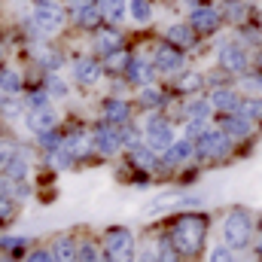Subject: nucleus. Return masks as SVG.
Instances as JSON below:
<instances>
[{"label": "nucleus", "instance_id": "1", "mask_svg": "<svg viewBox=\"0 0 262 262\" xmlns=\"http://www.w3.org/2000/svg\"><path fill=\"white\" fill-rule=\"evenodd\" d=\"M207 235H210V216L204 210H183L168 223V244L183 256V259H198L207 247Z\"/></svg>", "mask_w": 262, "mask_h": 262}, {"label": "nucleus", "instance_id": "2", "mask_svg": "<svg viewBox=\"0 0 262 262\" xmlns=\"http://www.w3.org/2000/svg\"><path fill=\"white\" fill-rule=\"evenodd\" d=\"M223 247H229L235 256L250 250L253 238H256V223H253V213L247 207H232L226 216H223Z\"/></svg>", "mask_w": 262, "mask_h": 262}, {"label": "nucleus", "instance_id": "3", "mask_svg": "<svg viewBox=\"0 0 262 262\" xmlns=\"http://www.w3.org/2000/svg\"><path fill=\"white\" fill-rule=\"evenodd\" d=\"M104 262H134L137 259V238L128 226H110L101 238Z\"/></svg>", "mask_w": 262, "mask_h": 262}, {"label": "nucleus", "instance_id": "4", "mask_svg": "<svg viewBox=\"0 0 262 262\" xmlns=\"http://www.w3.org/2000/svg\"><path fill=\"white\" fill-rule=\"evenodd\" d=\"M192 146H195V156H201V159H223V156H229L232 140L223 131H201Z\"/></svg>", "mask_w": 262, "mask_h": 262}, {"label": "nucleus", "instance_id": "5", "mask_svg": "<svg viewBox=\"0 0 262 262\" xmlns=\"http://www.w3.org/2000/svg\"><path fill=\"white\" fill-rule=\"evenodd\" d=\"M143 137H146V149H149V152H165V149L174 143V131H171V125H168L162 116H152V119L146 122Z\"/></svg>", "mask_w": 262, "mask_h": 262}, {"label": "nucleus", "instance_id": "6", "mask_svg": "<svg viewBox=\"0 0 262 262\" xmlns=\"http://www.w3.org/2000/svg\"><path fill=\"white\" fill-rule=\"evenodd\" d=\"M34 21L43 28V31H58L61 25H64V9L55 3V0H49V3H37L34 6Z\"/></svg>", "mask_w": 262, "mask_h": 262}, {"label": "nucleus", "instance_id": "7", "mask_svg": "<svg viewBox=\"0 0 262 262\" xmlns=\"http://www.w3.org/2000/svg\"><path fill=\"white\" fill-rule=\"evenodd\" d=\"M92 146L101 156H116L119 146H122V137H119V131L110 128V125H98V128L92 131Z\"/></svg>", "mask_w": 262, "mask_h": 262}, {"label": "nucleus", "instance_id": "8", "mask_svg": "<svg viewBox=\"0 0 262 262\" xmlns=\"http://www.w3.org/2000/svg\"><path fill=\"white\" fill-rule=\"evenodd\" d=\"M76 238L70 235V232H61V235H55L52 241H49V256L52 262H76Z\"/></svg>", "mask_w": 262, "mask_h": 262}, {"label": "nucleus", "instance_id": "9", "mask_svg": "<svg viewBox=\"0 0 262 262\" xmlns=\"http://www.w3.org/2000/svg\"><path fill=\"white\" fill-rule=\"evenodd\" d=\"M220 67L223 70H232V73H241L247 67V52L241 43H223L220 46Z\"/></svg>", "mask_w": 262, "mask_h": 262}, {"label": "nucleus", "instance_id": "10", "mask_svg": "<svg viewBox=\"0 0 262 262\" xmlns=\"http://www.w3.org/2000/svg\"><path fill=\"white\" fill-rule=\"evenodd\" d=\"M189 28L198 34H213L220 28V12L213 6H195L192 15H189Z\"/></svg>", "mask_w": 262, "mask_h": 262}, {"label": "nucleus", "instance_id": "11", "mask_svg": "<svg viewBox=\"0 0 262 262\" xmlns=\"http://www.w3.org/2000/svg\"><path fill=\"white\" fill-rule=\"evenodd\" d=\"M183 67V52L174 49L171 43H162L156 49V61H152V70H162V73H174Z\"/></svg>", "mask_w": 262, "mask_h": 262}, {"label": "nucleus", "instance_id": "12", "mask_svg": "<svg viewBox=\"0 0 262 262\" xmlns=\"http://www.w3.org/2000/svg\"><path fill=\"white\" fill-rule=\"evenodd\" d=\"M25 122H28V128L40 137V134H46V131H55V125H58V113L49 110V107H43V110H31Z\"/></svg>", "mask_w": 262, "mask_h": 262}, {"label": "nucleus", "instance_id": "13", "mask_svg": "<svg viewBox=\"0 0 262 262\" xmlns=\"http://www.w3.org/2000/svg\"><path fill=\"white\" fill-rule=\"evenodd\" d=\"M192 156H195V146H192L189 137H183V140H174V143L165 149V165H168V168H177V165L189 162Z\"/></svg>", "mask_w": 262, "mask_h": 262}, {"label": "nucleus", "instance_id": "14", "mask_svg": "<svg viewBox=\"0 0 262 262\" xmlns=\"http://www.w3.org/2000/svg\"><path fill=\"white\" fill-rule=\"evenodd\" d=\"M28 250H31V238L28 235H0V253H6L12 259H21Z\"/></svg>", "mask_w": 262, "mask_h": 262}, {"label": "nucleus", "instance_id": "15", "mask_svg": "<svg viewBox=\"0 0 262 262\" xmlns=\"http://www.w3.org/2000/svg\"><path fill=\"white\" fill-rule=\"evenodd\" d=\"M73 76H76V82H82V85H95V82L101 79V64H98L95 58H76Z\"/></svg>", "mask_w": 262, "mask_h": 262}, {"label": "nucleus", "instance_id": "16", "mask_svg": "<svg viewBox=\"0 0 262 262\" xmlns=\"http://www.w3.org/2000/svg\"><path fill=\"white\" fill-rule=\"evenodd\" d=\"M207 104H210V110L216 107V110H223V113H238V107H241V101H238V95H235L232 89H216Z\"/></svg>", "mask_w": 262, "mask_h": 262}, {"label": "nucleus", "instance_id": "17", "mask_svg": "<svg viewBox=\"0 0 262 262\" xmlns=\"http://www.w3.org/2000/svg\"><path fill=\"white\" fill-rule=\"evenodd\" d=\"M64 149L73 156V159H85L89 149H92V140H89L85 131H70V134L64 137Z\"/></svg>", "mask_w": 262, "mask_h": 262}, {"label": "nucleus", "instance_id": "18", "mask_svg": "<svg viewBox=\"0 0 262 262\" xmlns=\"http://www.w3.org/2000/svg\"><path fill=\"white\" fill-rule=\"evenodd\" d=\"M223 134L232 140V137H247L250 134V122L244 119V116H238V113H229L226 119H223Z\"/></svg>", "mask_w": 262, "mask_h": 262}, {"label": "nucleus", "instance_id": "19", "mask_svg": "<svg viewBox=\"0 0 262 262\" xmlns=\"http://www.w3.org/2000/svg\"><path fill=\"white\" fill-rule=\"evenodd\" d=\"M76 262H104V253H101V244L95 238H82L76 244Z\"/></svg>", "mask_w": 262, "mask_h": 262}, {"label": "nucleus", "instance_id": "20", "mask_svg": "<svg viewBox=\"0 0 262 262\" xmlns=\"http://www.w3.org/2000/svg\"><path fill=\"white\" fill-rule=\"evenodd\" d=\"M128 152H131V162H134L137 168H143V171H156V168H159V159H156V152H149L146 146L134 143V146H128Z\"/></svg>", "mask_w": 262, "mask_h": 262}, {"label": "nucleus", "instance_id": "21", "mask_svg": "<svg viewBox=\"0 0 262 262\" xmlns=\"http://www.w3.org/2000/svg\"><path fill=\"white\" fill-rule=\"evenodd\" d=\"M128 79H131V82L146 85V82L152 79V64H149V61H143V58H131V61H128Z\"/></svg>", "mask_w": 262, "mask_h": 262}, {"label": "nucleus", "instance_id": "22", "mask_svg": "<svg viewBox=\"0 0 262 262\" xmlns=\"http://www.w3.org/2000/svg\"><path fill=\"white\" fill-rule=\"evenodd\" d=\"M168 40H171L174 49H183V46H192V43H195V34H192L189 25H174V28L168 31Z\"/></svg>", "mask_w": 262, "mask_h": 262}, {"label": "nucleus", "instance_id": "23", "mask_svg": "<svg viewBox=\"0 0 262 262\" xmlns=\"http://www.w3.org/2000/svg\"><path fill=\"white\" fill-rule=\"evenodd\" d=\"M125 9H128L125 0H98V12H101L104 18H110V21H119V18L125 15Z\"/></svg>", "mask_w": 262, "mask_h": 262}, {"label": "nucleus", "instance_id": "24", "mask_svg": "<svg viewBox=\"0 0 262 262\" xmlns=\"http://www.w3.org/2000/svg\"><path fill=\"white\" fill-rule=\"evenodd\" d=\"M104 119L107 122H125L128 119V104L125 101H107L104 104Z\"/></svg>", "mask_w": 262, "mask_h": 262}, {"label": "nucleus", "instance_id": "25", "mask_svg": "<svg viewBox=\"0 0 262 262\" xmlns=\"http://www.w3.org/2000/svg\"><path fill=\"white\" fill-rule=\"evenodd\" d=\"M156 262H186L171 244H168V238L162 235L159 241H156Z\"/></svg>", "mask_w": 262, "mask_h": 262}, {"label": "nucleus", "instance_id": "26", "mask_svg": "<svg viewBox=\"0 0 262 262\" xmlns=\"http://www.w3.org/2000/svg\"><path fill=\"white\" fill-rule=\"evenodd\" d=\"M207 116H210V104H207V101H192V104L186 107V119L195 122V125H204Z\"/></svg>", "mask_w": 262, "mask_h": 262}, {"label": "nucleus", "instance_id": "27", "mask_svg": "<svg viewBox=\"0 0 262 262\" xmlns=\"http://www.w3.org/2000/svg\"><path fill=\"white\" fill-rule=\"evenodd\" d=\"M128 12H131V18H134L137 25H146V21L152 18V6H149V0H131Z\"/></svg>", "mask_w": 262, "mask_h": 262}, {"label": "nucleus", "instance_id": "28", "mask_svg": "<svg viewBox=\"0 0 262 262\" xmlns=\"http://www.w3.org/2000/svg\"><path fill=\"white\" fill-rule=\"evenodd\" d=\"M98 49H101V52H107V55H113V52H119V49H122V37H119L116 31H107V34H101V37H98Z\"/></svg>", "mask_w": 262, "mask_h": 262}, {"label": "nucleus", "instance_id": "29", "mask_svg": "<svg viewBox=\"0 0 262 262\" xmlns=\"http://www.w3.org/2000/svg\"><path fill=\"white\" fill-rule=\"evenodd\" d=\"M0 89H3L6 95L21 92V76H18L15 70H0Z\"/></svg>", "mask_w": 262, "mask_h": 262}, {"label": "nucleus", "instance_id": "30", "mask_svg": "<svg viewBox=\"0 0 262 262\" xmlns=\"http://www.w3.org/2000/svg\"><path fill=\"white\" fill-rule=\"evenodd\" d=\"M18 213V201L9 195H0V223H12Z\"/></svg>", "mask_w": 262, "mask_h": 262}, {"label": "nucleus", "instance_id": "31", "mask_svg": "<svg viewBox=\"0 0 262 262\" xmlns=\"http://www.w3.org/2000/svg\"><path fill=\"white\" fill-rule=\"evenodd\" d=\"M76 18H79V25L95 28V25H98V18H101V12H98L95 6H89V3H85V6H79V9H76Z\"/></svg>", "mask_w": 262, "mask_h": 262}, {"label": "nucleus", "instance_id": "32", "mask_svg": "<svg viewBox=\"0 0 262 262\" xmlns=\"http://www.w3.org/2000/svg\"><path fill=\"white\" fill-rule=\"evenodd\" d=\"M207 262H238V256H235L229 247L216 244V247H210V253H207Z\"/></svg>", "mask_w": 262, "mask_h": 262}, {"label": "nucleus", "instance_id": "33", "mask_svg": "<svg viewBox=\"0 0 262 262\" xmlns=\"http://www.w3.org/2000/svg\"><path fill=\"white\" fill-rule=\"evenodd\" d=\"M238 116H244L247 122H250V119H259V116H262V101L256 98V101H247V104H241V107H238Z\"/></svg>", "mask_w": 262, "mask_h": 262}, {"label": "nucleus", "instance_id": "34", "mask_svg": "<svg viewBox=\"0 0 262 262\" xmlns=\"http://www.w3.org/2000/svg\"><path fill=\"white\" fill-rule=\"evenodd\" d=\"M18 152H21V149H18L15 143H9V140H0V171H3V168H6V162H9V159H15Z\"/></svg>", "mask_w": 262, "mask_h": 262}, {"label": "nucleus", "instance_id": "35", "mask_svg": "<svg viewBox=\"0 0 262 262\" xmlns=\"http://www.w3.org/2000/svg\"><path fill=\"white\" fill-rule=\"evenodd\" d=\"M198 85H201V73H186V76L177 79V89L180 92H195Z\"/></svg>", "mask_w": 262, "mask_h": 262}, {"label": "nucleus", "instance_id": "36", "mask_svg": "<svg viewBox=\"0 0 262 262\" xmlns=\"http://www.w3.org/2000/svg\"><path fill=\"white\" fill-rule=\"evenodd\" d=\"M18 262H52V256H49V250H46V247H31V250H28Z\"/></svg>", "mask_w": 262, "mask_h": 262}, {"label": "nucleus", "instance_id": "37", "mask_svg": "<svg viewBox=\"0 0 262 262\" xmlns=\"http://www.w3.org/2000/svg\"><path fill=\"white\" fill-rule=\"evenodd\" d=\"M241 85H244L247 92H262V73H247V76L241 79Z\"/></svg>", "mask_w": 262, "mask_h": 262}, {"label": "nucleus", "instance_id": "38", "mask_svg": "<svg viewBox=\"0 0 262 262\" xmlns=\"http://www.w3.org/2000/svg\"><path fill=\"white\" fill-rule=\"evenodd\" d=\"M140 104H146V107L162 104V92H156V89H143V92H140Z\"/></svg>", "mask_w": 262, "mask_h": 262}, {"label": "nucleus", "instance_id": "39", "mask_svg": "<svg viewBox=\"0 0 262 262\" xmlns=\"http://www.w3.org/2000/svg\"><path fill=\"white\" fill-rule=\"evenodd\" d=\"M134 262H156V247H143V250H137V259Z\"/></svg>", "mask_w": 262, "mask_h": 262}, {"label": "nucleus", "instance_id": "40", "mask_svg": "<svg viewBox=\"0 0 262 262\" xmlns=\"http://www.w3.org/2000/svg\"><path fill=\"white\" fill-rule=\"evenodd\" d=\"M256 262H262V220L256 226Z\"/></svg>", "mask_w": 262, "mask_h": 262}, {"label": "nucleus", "instance_id": "41", "mask_svg": "<svg viewBox=\"0 0 262 262\" xmlns=\"http://www.w3.org/2000/svg\"><path fill=\"white\" fill-rule=\"evenodd\" d=\"M49 92H52V95H58V98H61V95H67V89L61 85V82H58V79H52V85H49Z\"/></svg>", "mask_w": 262, "mask_h": 262}, {"label": "nucleus", "instance_id": "42", "mask_svg": "<svg viewBox=\"0 0 262 262\" xmlns=\"http://www.w3.org/2000/svg\"><path fill=\"white\" fill-rule=\"evenodd\" d=\"M0 262H18V259H12V256H6V253H0Z\"/></svg>", "mask_w": 262, "mask_h": 262}, {"label": "nucleus", "instance_id": "43", "mask_svg": "<svg viewBox=\"0 0 262 262\" xmlns=\"http://www.w3.org/2000/svg\"><path fill=\"white\" fill-rule=\"evenodd\" d=\"M0 58H3V49H0Z\"/></svg>", "mask_w": 262, "mask_h": 262}, {"label": "nucleus", "instance_id": "44", "mask_svg": "<svg viewBox=\"0 0 262 262\" xmlns=\"http://www.w3.org/2000/svg\"><path fill=\"white\" fill-rule=\"evenodd\" d=\"M189 3H195V0H189Z\"/></svg>", "mask_w": 262, "mask_h": 262}]
</instances>
